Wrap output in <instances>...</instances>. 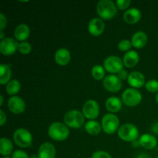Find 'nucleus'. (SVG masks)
Segmentation results:
<instances>
[{
	"mask_svg": "<svg viewBox=\"0 0 158 158\" xmlns=\"http://www.w3.org/2000/svg\"><path fill=\"white\" fill-rule=\"evenodd\" d=\"M117 77H118L121 80H125L128 79L129 74H128L127 71V70H125V69H122V70H120V72L117 73Z\"/></svg>",
	"mask_w": 158,
	"mask_h": 158,
	"instance_id": "obj_35",
	"label": "nucleus"
},
{
	"mask_svg": "<svg viewBox=\"0 0 158 158\" xmlns=\"http://www.w3.org/2000/svg\"><path fill=\"white\" fill-rule=\"evenodd\" d=\"M92 77L96 80H102L105 78V69L100 65H96L91 70Z\"/></svg>",
	"mask_w": 158,
	"mask_h": 158,
	"instance_id": "obj_27",
	"label": "nucleus"
},
{
	"mask_svg": "<svg viewBox=\"0 0 158 158\" xmlns=\"http://www.w3.org/2000/svg\"><path fill=\"white\" fill-rule=\"evenodd\" d=\"M120 120L118 117L113 114H106L102 118V130L107 134H113L119 130Z\"/></svg>",
	"mask_w": 158,
	"mask_h": 158,
	"instance_id": "obj_6",
	"label": "nucleus"
},
{
	"mask_svg": "<svg viewBox=\"0 0 158 158\" xmlns=\"http://www.w3.org/2000/svg\"><path fill=\"white\" fill-rule=\"evenodd\" d=\"M92 158H112L110 154L106 151H98L93 154Z\"/></svg>",
	"mask_w": 158,
	"mask_h": 158,
	"instance_id": "obj_32",
	"label": "nucleus"
},
{
	"mask_svg": "<svg viewBox=\"0 0 158 158\" xmlns=\"http://www.w3.org/2000/svg\"><path fill=\"white\" fill-rule=\"evenodd\" d=\"M19 43L14 39L7 37L0 43V52L4 56H12L18 50Z\"/></svg>",
	"mask_w": 158,
	"mask_h": 158,
	"instance_id": "obj_11",
	"label": "nucleus"
},
{
	"mask_svg": "<svg viewBox=\"0 0 158 158\" xmlns=\"http://www.w3.org/2000/svg\"><path fill=\"white\" fill-rule=\"evenodd\" d=\"M7 19L3 13H0V31H3V29L6 26Z\"/></svg>",
	"mask_w": 158,
	"mask_h": 158,
	"instance_id": "obj_34",
	"label": "nucleus"
},
{
	"mask_svg": "<svg viewBox=\"0 0 158 158\" xmlns=\"http://www.w3.org/2000/svg\"><path fill=\"white\" fill-rule=\"evenodd\" d=\"M123 61L119 56H108L103 62V67L105 70L110 73H118L123 69Z\"/></svg>",
	"mask_w": 158,
	"mask_h": 158,
	"instance_id": "obj_8",
	"label": "nucleus"
},
{
	"mask_svg": "<svg viewBox=\"0 0 158 158\" xmlns=\"http://www.w3.org/2000/svg\"><path fill=\"white\" fill-rule=\"evenodd\" d=\"M156 158H158V156H157V157H156Z\"/></svg>",
	"mask_w": 158,
	"mask_h": 158,
	"instance_id": "obj_45",
	"label": "nucleus"
},
{
	"mask_svg": "<svg viewBox=\"0 0 158 158\" xmlns=\"http://www.w3.org/2000/svg\"><path fill=\"white\" fill-rule=\"evenodd\" d=\"M85 130L89 134L93 136L98 135L102 130V126L98 121L89 120L85 123Z\"/></svg>",
	"mask_w": 158,
	"mask_h": 158,
	"instance_id": "obj_25",
	"label": "nucleus"
},
{
	"mask_svg": "<svg viewBox=\"0 0 158 158\" xmlns=\"http://www.w3.org/2000/svg\"><path fill=\"white\" fill-rule=\"evenodd\" d=\"M30 158H38V156L37 155H32Z\"/></svg>",
	"mask_w": 158,
	"mask_h": 158,
	"instance_id": "obj_43",
	"label": "nucleus"
},
{
	"mask_svg": "<svg viewBox=\"0 0 158 158\" xmlns=\"http://www.w3.org/2000/svg\"><path fill=\"white\" fill-rule=\"evenodd\" d=\"M13 140L15 144L19 148H29L32 146V136L28 130L25 128H19L14 133Z\"/></svg>",
	"mask_w": 158,
	"mask_h": 158,
	"instance_id": "obj_5",
	"label": "nucleus"
},
{
	"mask_svg": "<svg viewBox=\"0 0 158 158\" xmlns=\"http://www.w3.org/2000/svg\"><path fill=\"white\" fill-rule=\"evenodd\" d=\"M12 158H29L27 153L21 150H17L12 153Z\"/></svg>",
	"mask_w": 158,
	"mask_h": 158,
	"instance_id": "obj_33",
	"label": "nucleus"
},
{
	"mask_svg": "<svg viewBox=\"0 0 158 158\" xmlns=\"http://www.w3.org/2000/svg\"><path fill=\"white\" fill-rule=\"evenodd\" d=\"M20 89H21V84L17 80H10L6 85V92L9 95H15L19 92Z\"/></svg>",
	"mask_w": 158,
	"mask_h": 158,
	"instance_id": "obj_26",
	"label": "nucleus"
},
{
	"mask_svg": "<svg viewBox=\"0 0 158 158\" xmlns=\"http://www.w3.org/2000/svg\"><path fill=\"white\" fill-rule=\"evenodd\" d=\"M97 12L103 19H112L117 15V7L111 0H100L97 5Z\"/></svg>",
	"mask_w": 158,
	"mask_h": 158,
	"instance_id": "obj_1",
	"label": "nucleus"
},
{
	"mask_svg": "<svg viewBox=\"0 0 158 158\" xmlns=\"http://www.w3.org/2000/svg\"><path fill=\"white\" fill-rule=\"evenodd\" d=\"M14 35H15V39L19 41L26 42V40L29 39V35H30V29L27 25L22 23L16 26Z\"/></svg>",
	"mask_w": 158,
	"mask_h": 158,
	"instance_id": "obj_20",
	"label": "nucleus"
},
{
	"mask_svg": "<svg viewBox=\"0 0 158 158\" xmlns=\"http://www.w3.org/2000/svg\"><path fill=\"white\" fill-rule=\"evenodd\" d=\"M139 145H140V143H139V141H137V140H135V141L133 142V146L134 147H138Z\"/></svg>",
	"mask_w": 158,
	"mask_h": 158,
	"instance_id": "obj_39",
	"label": "nucleus"
},
{
	"mask_svg": "<svg viewBox=\"0 0 158 158\" xmlns=\"http://www.w3.org/2000/svg\"><path fill=\"white\" fill-rule=\"evenodd\" d=\"M83 114L86 118L94 120L97 118L100 114V106L96 100H89L83 106Z\"/></svg>",
	"mask_w": 158,
	"mask_h": 158,
	"instance_id": "obj_9",
	"label": "nucleus"
},
{
	"mask_svg": "<svg viewBox=\"0 0 158 158\" xmlns=\"http://www.w3.org/2000/svg\"><path fill=\"white\" fill-rule=\"evenodd\" d=\"M122 80L114 74L106 76L103 80V87L111 93H117L120 91L122 88Z\"/></svg>",
	"mask_w": 158,
	"mask_h": 158,
	"instance_id": "obj_10",
	"label": "nucleus"
},
{
	"mask_svg": "<svg viewBox=\"0 0 158 158\" xmlns=\"http://www.w3.org/2000/svg\"><path fill=\"white\" fill-rule=\"evenodd\" d=\"M156 101L158 103V93H157V94H156Z\"/></svg>",
	"mask_w": 158,
	"mask_h": 158,
	"instance_id": "obj_42",
	"label": "nucleus"
},
{
	"mask_svg": "<svg viewBox=\"0 0 158 158\" xmlns=\"http://www.w3.org/2000/svg\"><path fill=\"white\" fill-rule=\"evenodd\" d=\"M12 77V70L9 65L1 64L0 65V83L4 85L10 81Z\"/></svg>",
	"mask_w": 158,
	"mask_h": 158,
	"instance_id": "obj_24",
	"label": "nucleus"
},
{
	"mask_svg": "<svg viewBox=\"0 0 158 158\" xmlns=\"http://www.w3.org/2000/svg\"><path fill=\"white\" fill-rule=\"evenodd\" d=\"M118 136L121 140L127 142H134L139 137V131L132 123L123 124L118 130Z\"/></svg>",
	"mask_w": 158,
	"mask_h": 158,
	"instance_id": "obj_3",
	"label": "nucleus"
},
{
	"mask_svg": "<svg viewBox=\"0 0 158 158\" xmlns=\"http://www.w3.org/2000/svg\"><path fill=\"white\" fill-rule=\"evenodd\" d=\"M137 158H150V157L145 154H140L139 156H137Z\"/></svg>",
	"mask_w": 158,
	"mask_h": 158,
	"instance_id": "obj_38",
	"label": "nucleus"
},
{
	"mask_svg": "<svg viewBox=\"0 0 158 158\" xmlns=\"http://www.w3.org/2000/svg\"><path fill=\"white\" fill-rule=\"evenodd\" d=\"M56 151L55 146L49 142L43 143L39 148L38 158H55Z\"/></svg>",
	"mask_w": 158,
	"mask_h": 158,
	"instance_id": "obj_14",
	"label": "nucleus"
},
{
	"mask_svg": "<svg viewBox=\"0 0 158 158\" xmlns=\"http://www.w3.org/2000/svg\"><path fill=\"white\" fill-rule=\"evenodd\" d=\"M3 158H12V157H4Z\"/></svg>",
	"mask_w": 158,
	"mask_h": 158,
	"instance_id": "obj_44",
	"label": "nucleus"
},
{
	"mask_svg": "<svg viewBox=\"0 0 158 158\" xmlns=\"http://www.w3.org/2000/svg\"><path fill=\"white\" fill-rule=\"evenodd\" d=\"M0 100H1V103H0V106H2V104H3V97H2V96H0Z\"/></svg>",
	"mask_w": 158,
	"mask_h": 158,
	"instance_id": "obj_41",
	"label": "nucleus"
},
{
	"mask_svg": "<svg viewBox=\"0 0 158 158\" xmlns=\"http://www.w3.org/2000/svg\"><path fill=\"white\" fill-rule=\"evenodd\" d=\"M48 134L52 140L56 141H63L68 138L69 131L68 127L60 122H54L48 129Z\"/></svg>",
	"mask_w": 158,
	"mask_h": 158,
	"instance_id": "obj_2",
	"label": "nucleus"
},
{
	"mask_svg": "<svg viewBox=\"0 0 158 158\" xmlns=\"http://www.w3.org/2000/svg\"><path fill=\"white\" fill-rule=\"evenodd\" d=\"M151 131L154 134H158V122L152 125V127H151Z\"/></svg>",
	"mask_w": 158,
	"mask_h": 158,
	"instance_id": "obj_37",
	"label": "nucleus"
},
{
	"mask_svg": "<svg viewBox=\"0 0 158 158\" xmlns=\"http://www.w3.org/2000/svg\"><path fill=\"white\" fill-rule=\"evenodd\" d=\"M85 122V117L83 113L77 110H73L66 113L64 116V123L67 127L71 128L81 127Z\"/></svg>",
	"mask_w": 158,
	"mask_h": 158,
	"instance_id": "obj_4",
	"label": "nucleus"
},
{
	"mask_svg": "<svg viewBox=\"0 0 158 158\" xmlns=\"http://www.w3.org/2000/svg\"><path fill=\"white\" fill-rule=\"evenodd\" d=\"M18 50L20 53L23 54V55H26V54H29L31 52L32 46L28 42H22V43H19Z\"/></svg>",
	"mask_w": 158,
	"mask_h": 158,
	"instance_id": "obj_28",
	"label": "nucleus"
},
{
	"mask_svg": "<svg viewBox=\"0 0 158 158\" xmlns=\"http://www.w3.org/2000/svg\"><path fill=\"white\" fill-rule=\"evenodd\" d=\"M145 88L151 94L158 93V81L156 80H151L145 83Z\"/></svg>",
	"mask_w": 158,
	"mask_h": 158,
	"instance_id": "obj_29",
	"label": "nucleus"
},
{
	"mask_svg": "<svg viewBox=\"0 0 158 158\" xmlns=\"http://www.w3.org/2000/svg\"><path fill=\"white\" fill-rule=\"evenodd\" d=\"M13 151V144L9 139L2 137L0 139V154L5 157H9Z\"/></svg>",
	"mask_w": 158,
	"mask_h": 158,
	"instance_id": "obj_23",
	"label": "nucleus"
},
{
	"mask_svg": "<svg viewBox=\"0 0 158 158\" xmlns=\"http://www.w3.org/2000/svg\"><path fill=\"white\" fill-rule=\"evenodd\" d=\"M131 46H133L132 43L128 40H123L118 43V49L122 52H129Z\"/></svg>",
	"mask_w": 158,
	"mask_h": 158,
	"instance_id": "obj_30",
	"label": "nucleus"
},
{
	"mask_svg": "<svg viewBox=\"0 0 158 158\" xmlns=\"http://www.w3.org/2000/svg\"><path fill=\"white\" fill-rule=\"evenodd\" d=\"M6 122V115L2 110H0V126L3 127Z\"/></svg>",
	"mask_w": 158,
	"mask_h": 158,
	"instance_id": "obj_36",
	"label": "nucleus"
},
{
	"mask_svg": "<svg viewBox=\"0 0 158 158\" xmlns=\"http://www.w3.org/2000/svg\"><path fill=\"white\" fill-rule=\"evenodd\" d=\"M4 37L5 35H4V33H3V31H0V39H1L2 40H3L5 39Z\"/></svg>",
	"mask_w": 158,
	"mask_h": 158,
	"instance_id": "obj_40",
	"label": "nucleus"
},
{
	"mask_svg": "<svg viewBox=\"0 0 158 158\" xmlns=\"http://www.w3.org/2000/svg\"><path fill=\"white\" fill-rule=\"evenodd\" d=\"M142 95L140 91L134 88L125 89L122 94V101L127 106H136L141 102Z\"/></svg>",
	"mask_w": 158,
	"mask_h": 158,
	"instance_id": "obj_7",
	"label": "nucleus"
},
{
	"mask_svg": "<svg viewBox=\"0 0 158 158\" xmlns=\"http://www.w3.org/2000/svg\"><path fill=\"white\" fill-rule=\"evenodd\" d=\"M131 3V2L130 0H117L116 6L120 10H125L129 7Z\"/></svg>",
	"mask_w": 158,
	"mask_h": 158,
	"instance_id": "obj_31",
	"label": "nucleus"
},
{
	"mask_svg": "<svg viewBox=\"0 0 158 158\" xmlns=\"http://www.w3.org/2000/svg\"><path fill=\"white\" fill-rule=\"evenodd\" d=\"M140 145L146 150H152L156 148L157 144V138L150 134H144L140 136L139 139Z\"/></svg>",
	"mask_w": 158,
	"mask_h": 158,
	"instance_id": "obj_18",
	"label": "nucleus"
},
{
	"mask_svg": "<svg viewBox=\"0 0 158 158\" xmlns=\"http://www.w3.org/2000/svg\"><path fill=\"white\" fill-rule=\"evenodd\" d=\"M105 106L106 110L110 111V114L118 113L122 108V101L119 97H110L106 100Z\"/></svg>",
	"mask_w": 158,
	"mask_h": 158,
	"instance_id": "obj_22",
	"label": "nucleus"
},
{
	"mask_svg": "<svg viewBox=\"0 0 158 158\" xmlns=\"http://www.w3.org/2000/svg\"><path fill=\"white\" fill-rule=\"evenodd\" d=\"M105 29L104 22L99 18H94L89 21L88 25V30L94 36H99Z\"/></svg>",
	"mask_w": 158,
	"mask_h": 158,
	"instance_id": "obj_13",
	"label": "nucleus"
},
{
	"mask_svg": "<svg viewBox=\"0 0 158 158\" xmlns=\"http://www.w3.org/2000/svg\"><path fill=\"white\" fill-rule=\"evenodd\" d=\"M127 83L134 89H138L145 85V77L140 72L134 71L129 74Z\"/></svg>",
	"mask_w": 158,
	"mask_h": 158,
	"instance_id": "obj_15",
	"label": "nucleus"
},
{
	"mask_svg": "<svg viewBox=\"0 0 158 158\" xmlns=\"http://www.w3.org/2000/svg\"><path fill=\"white\" fill-rule=\"evenodd\" d=\"M56 63L60 66H66L70 61V52L66 48H60L56 52L54 56Z\"/></svg>",
	"mask_w": 158,
	"mask_h": 158,
	"instance_id": "obj_17",
	"label": "nucleus"
},
{
	"mask_svg": "<svg viewBox=\"0 0 158 158\" xmlns=\"http://www.w3.org/2000/svg\"><path fill=\"white\" fill-rule=\"evenodd\" d=\"M123 18L127 24H135V23H138L141 19V12L136 8H131L124 12Z\"/></svg>",
	"mask_w": 158,
	"mask_h": 158,
	"instance_id": "obj_16",
	"label": "nucleus"
},
{
	"mask_svg": "<svg viewBox=\"0 0 158 158\" xmlns=\"http://www.w3.org/2000/svg\"><path fill=\"white\" fill-rule=\"evenodd\" d=\"M140 57L139 54L134 50H130L126 52L123 56V64L127 68H133L136 66L138 63Z\"/></svg>",
	"mask_w": 158,
	"mask_h": 158,
	"instance_id": "obj_21",
	"label": "nucleus"
},
{
	"mask_svg": "<svg viewBox=\"0 0 158 158\" xmlns=\"http://www.w3.org/2000/svg\"><path fill=\"white\" fill-rule=\"evenodd\" d=\"M148 40V35L142 31H139L133 35L131 43L134 47L137 48V49H141L146 46Z\"/></svg>",
	"mask_w": 158,
	"mask_h": 158,
	"instance_id": "obj_19",
	"label": "nucleus"
},
{
	"mask_svg": "<svg viewBox=\"0 0 158 158\" xmlns=\"http://www.w3.org/2000/svg\"><path fill=\"white\" fill-rule=\"evenodd\" d=\"M8 107L13 114H19L24 112L26 110V103L21 97L13 96L9 99Z\"/></svg>",
	"mask_w": 158,
	"mask_h": 158,
	"instance_id": "obj_12",
	"label": "nucleus"
}]
</instances>
